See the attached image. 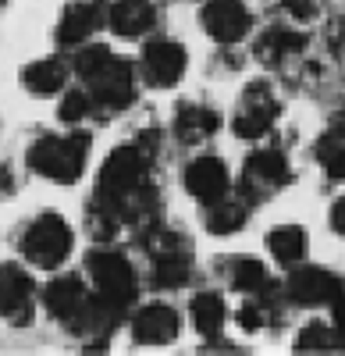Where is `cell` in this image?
<instances>
[{"label": "cell", "mask_w": 345, "mask_h": 356, "mask_svg": "<svg viewBox=\"0 0 345 356\" xmlns=\"http://www.w3.org/2000/svg\"><path fill=\"white\" fill-rule=\"evenodd\" d=\"M28 168L43 175L47 182L71 186L82 178L85 161H90V136L85 132H68V136H40L25 154Z\"/></svg>", "instance_id": "6da1fadb"}, {"label": "cell", "mask_w": 345, "mask_h": 356, "mask_svg": "<svg viewBox=\"0 0 345 356\" xmlns=\"http://www.w3.org/2000/svg\"><path fill=\"white\" fill-rule=\"evenodd\" d=\"M146 175H150V154L142 146H118L100 168V178H96V200H103L107 207H118L146 186ZM121 218V214H118Z\"/></svg>", "instance_id": "7a4b0ae2"}, {"label": "cell", "mask_w": 345, "mask_h": 356, "mask_svg": "<svg viewBox=\"0 0 345 356\" xmlns=\"http://www.w3.org/2000/svg\"><path fill=\"white\" fill-rule=\"evenodd\" d=\"M85 271H90V282H93V292L100 300H107L110 307H132L135 296H139V275L135 267L128 264L125 253L118 250H93L85 257Z\"/></svg>", "instance_id": "3957f363"}, {"label": "cell", "mask_w": 345, "mask_h": 356, "mask_svg": "<svg viewBox=\"0 0 345 356\" xmlns=\"http://www.w3.org/2000/svg\"><path fill=\"white\" fill-rule=\"evenodd\" d=\"M18 246H22L25 264L43 267V271H53V267H61L68 260V253H71V228H68V221L61 214L47 211V214H40V218H33L25 225Z\"/></svg>", "instance_id": "277c9868"}, {"label": "cell", "mask_w": 345, "mask_h": 356, "mask_svg": "<svg viewBox=\"0 0 345 356\" xmlns=\"http://www.w3.org/2000/svg\"><path fill=\"white\" fill-rule=\"evenodd\" d=\"M285 186H292V164H289V154H285L281 143H267V146H260V150H253V154L246 157L239 193H242L249 203L271 200V196L281 193Z\"/></svg>", "instance_id": "5b68a950"}, {"label": "cell", "mask_w": 345, "mask_h": 356, "mask_svg": "<svg viewBox=\"0 0 345 356\" xmlns=\"http://www.w3.org/2000/svg\"><path fill=\"white\" fill-rule=\"evenodd\" d=\"M281 118V97L274 93V86L267 79H253L246 89H242V97H239V107L232 114V132L239 139H264L274 122Z\"/></svg>", "instance_id": "8992f818"}, {"label": "cell", "mask_w": 345, "mask_h": 356, "mask_svg": "<svg viewBox=\"0 0 345 356\" xmlns=\"http://www.w3.org/2000/svg\"><path fill=\"white\" fill-rule=\"evenodd\" d=\"M345 289V278H338L335 271L321 264H296L289 267V282L281 285L285 303L292 307H331V300Z\"/></svg>", "instance_id": "52a82bcc"}, {"label": "cell", "mask_w": 345, "mask_h": 356, "mask_svg": "<svg viewBox=\"0 0 345 356\" xmlns=\"http://www.w3.org/2000/svg\"><path fill=\"white\" fill-rule=\"evenodd\" d=\"M85 86H90V97L100 111L114 114V111H125L132 100H135V68L128 61H121V57H107V61L90 75L82 79Z\"/></svg>", "instance_id": "ba28073f"}, {"label": "cell", "mask_w": 345, "mask_h": 356, "mask_svg": "<svg viewBox=\"0 0 345 356\" xmlns=\"http://www.w3.org/2000/svg\"><path fill=\"white\" fill-rule=\"evenodd\" d=\"M185 65H189V54H185L182 43H175V40H150L146 47H142V57H139V75L153 89H171V86L182 82Z\"/></svg>", "instance_id": "9c48e42d"}, {"label": "cell", "mask_w": 345, "mask_h": 356, "mask_svg": "<svg viewBox=\"0 0 345 356\" xmlns=\"http://www.w3.org/2000/svg\"><path fill=\"white\" fill-rule=\"evenodd\" d=\"M199 25L207 29V36L214 43L232 47L249 36L253 11L246 8V0H207L203 11H199Z\"/></svg>", "instance_id": "30bf717a"}, {"label": "cell", "mask_w": 345, "mask_h": 356, "mask_svg": "<svg viewBox=\"0 0 345 356\" xmlns=\"http://www.w3.org/2000/svg\"><path fill=\"white\" fill-rule=\"evenodd\" d=\"M33 278L22 264H0V317L15 328L33 321Z\"/></svg>", "instance_id": "8fae6325"}, {"label": "cell", "mask_w": 345, "mask_h": 356, "mask_svg": "<svg viewBox=\"0 0 345 356\" xmlns=\"http://www.w3.org/2000/svg\"><path fill=\"white\" fill-rule=\"evenodd\" d=\"M107 11H110L107 0H68L61 11V22H57V43L82 47L107 22Z\"/></svg>", "instance_id": "7c38bea8"}, {"label": "cell", "mask_w": 345, "mask_h": 356, "mask_svg": "<svg viewBox=\"0 0 345 356\" xmlns=\"http://www.w3.org/2000/svg\"><path fill=\"white\" fill-rule=\"evenodd\" d=\"M182 182L189 189L192 200L199 203H214L221 200L228 189H232V178H228V164L221 157H210V154H199L185 164L182 171Z\"/></svg>", "instance_id": "4fadbf2b"}, {"label": "cell", "mask_w": 345, "mask_h": 356, "mask_svg": "<svg viewBox=\"0 0 345 356\" xmlns=\"http://www.w3.org/2000/svg\"><path fill=\"white\" fill-rule=\"evenodd\" d=\"M182 324H178V310L167 303H150L132 317V339L135 346H171L178 339Z\"/></svg>", "instance_id": "5bb4252c"}, {"label": "cell", "mask_w": 345, "mask_h": 356, "mask_svg": "<svg viewBox=\"0 0 345 356\" xmlns=\"http://www.w3.org/2000/svg\"><path fill=\"white\" fill-rule=\"evenodd\" d=\"M306 33H299V29H289V25H271V29H264L260 36H256V47H253V54L260 57L264 65H271V68H281V65H289V61H296V57L306 50Z\"/></svg>", "instance_id": "9a60e30c"}, {"label": "cell", "mask_w": 345, "mask_h": 356, "mask_svg": "<svg viewBox=\"0 0 345 356\" xmlns=\"http://www.w3.org/2000/svg\"><path fill=\"white\" fill-rule=\"evenodd\" d=\"M90 289L82 285V278H75V275H61V278H53L47 289H43V303H47V310H50V317L53 321H65V324H71L85 307H90Z\"/></svg>", "instance_id": "2e32d148"}, {"label": "cell", "mask_w": 345, "mask_h": 356, "mask_svg": "<svg viewBox=\"0 0 345 356\" xmlns=\"http://www.w3.org/2000/svg\"><path fill=\"white\" fill-rule=\"evenodd\" d=\"M107 25L114 29V36L121 40H142L153 33L157 25V8L150 0H114L107 11Z\"/></svg>", "instance_id": "e0dca14e"}, {"label": "cell", "mask_w": 345, "mask_h": 356, "mask_svg": "<svg viewBox=\"0 0 345 356\" xmlns=\"http://www.w3.org/2000/svg\"><path fill=\"white\" fill-rule=\"evenodd\" d=\"M249 200L239 193V196H221V200H214V203H203V228L210 232V235H235L239 228H246V221H249Z\"/></svg>", "instance_id": "ac0fdd59"}, {"label": "cell", "mask_w": 345, "mask_h": 356, "mask_svg": "<svg viewBox=\"0 0 345 356\" xmlns=\"http://www.w3.org/2000/svg\"><path fill=\"white\" fill-rule=\"evenodd\" d=\"M217 129H221V114H217L214 107L182 104V107L175 111V136H178V143H185V146H196V143L210 139Z\"/></svg>", "instance_id": "d6986e66"}, {"label": "cell", "mask_w": 345, "mask_h": 356, "mask_svg": "<svg viewBox=\"0 0 345 356\" xmlns=\"http://www.w3.org/2000/svg\"><path fill=\"white\" fill-rule=\"evenodd\" d=\"M221 275H224V285L232 289V292H242V296H253V292H260L271 285L267 278V267L256 260V257H224L221 260Z\"/></svg>", "instance_id": "ffe728a7"}, {"label": "cell", "mask_w": 345, "mask_h": 356, "mask_svg": "<svg viewBox=\"0 0 345 356\" xmlns=\"http://www.w3.org/2000/svg\"><path fill=\"white\" fill-rule=\"evenodd\" d=\"M267 253L289 271V267L303 264L310 253V235L303 225H278L267 232Z\"/></svg>", "instance_id": "44dd1931"}, {"label": "cell", "mask_w": 345, "mask_h": 356, "mask_svg": "<svg viewBox=\"0 0 345 356\" xmlns=\"http://www.w3.org/2000/svg\"><path fill=\"white\" fill-rule=\"evenodd\" d=\"M313 161L321 164L328 182H345V122H335L313 143Z\"/></svg>", "instance_id": "7402d4cb"}, {"label": "cell", "mask_w": 345, "mask_h": 356, "mask_svg": "<svg viewBox=\"0 0 345 356\" xmlns=\"http://www.w3.org/2000/svg\"><path fill=\"white\" fill-rule=\"evenodd\" d=\"M65 61H57V57H43V61H28L22 68V86L28 97H53L65 89Z\"/></svg>", "instance_id": "603a6c76"}, {"label": "cell", "mask_w": 345, "mask_h": 356, "mask_svg": "<svg viewBox=\"0 0 345 356\" xmlns=\"http://www.w3.org/2000/svg\"><path fill=\"white\" fill-rule=\"evenodd\" d=\"M189 317H192V328L203 339H217L224 332V321H228L224 296L221 292H196L189 303Z\"/></svg>", "instance_id": "cb8c5ba5"}, {"label": "cell", "mask_w": 345, "mask_h": 356, "mask_svg": "<svg viewBox=\"0 0 345 356\" xmlns=\"http://www.w3.org/2000/svg\"><path fill=\"white\" fill-rule=\"evenodd\" d=\"M335 349H338L335 346V328L324 324V321L303 324V332L292 342V353H299V356H306V353H335Z\"/></svg>", "instance_id": "d4e9b609"}, {"label": "cell", "mask_w": 345, "mask_h": 356, "mask_svg": "<svg viewBox=\"0 0 345 356\" xmlns=\"http://www.w3.org/2000/svg\"><path fill=\"white\" fill-rule=\"evenodd\" d=\"M90 111H93V97L82 93V89H71V93L61 97L57 118H61V122H68V125H78V122H85V118H90Z\"/></svg>", "instance_id": "484cf974"}, {"label": "cell", "mask_w": 345, "mask_h": 356, "mask_svg": "<svg viewBox=\"0 0 345 356\" xmlns=\"http://www.w3.org/2000/svg\"><path fill=\"white\" fill-rule=\"evenodd\" d=\"M281 8H285V15H289L292 22L306 25V22H313V18L321 15L324 0H281Z\"/></svg>", "instance_id": "4316f807"}, {"label": "cell", "mask_w": 345, "mask_h": 356, "mask_svg": "<svg viewBox=\"0 0 345 356\" xmlns=\"http://www.w3.org/2000/svg\"><path fill=\"white\" fill-rule=\"evenodd\" d=\"M328 225H331V232L338 235V239H345V196H338V200L331 203V214H328Z\"/></svg>", "instance_id": "83f0119b"}, {"label": "cell", "mask_w": 345, "mask_h": 356, "mask_svg": "<svg viewBox=\"0 0 345 356\" xmlns=\"http://www.w3.org/2000/svg\"><path fill=\"white\" fill-rule=\"evenodd\" d=\"M11 193H15V175H11L8 164H0V200L11 196Z\"/></svg>", "instance_id": "f1b7e54d"}, {"label": "cell", "mask_w": 345, "mask_h": 356, "mask_svg": "<svg viewBox=\"0 0 345 356\" xmlns=\"http://www.w3.org/2000/svg\"><path fill=\"white\" fill-rule=\"evenodd\" d=\"M4 8H8V0H0V11H4Z\"/></svg>", "instance_id": "f546056e"}, {"label": "cell", "mask_w": 345, "mask_h": 356, "mask_svg": "<svg viewBox=\"0 0 345 356\" xmlns=\"http://www.w3.org/2000/svg\"><path fill=\"white\" fill-rule=\"evenodd\" d=\"M342 118H345V107H342Z\"/></svg>", "instance_id": "4dcf8cb0"}]
</instances>
